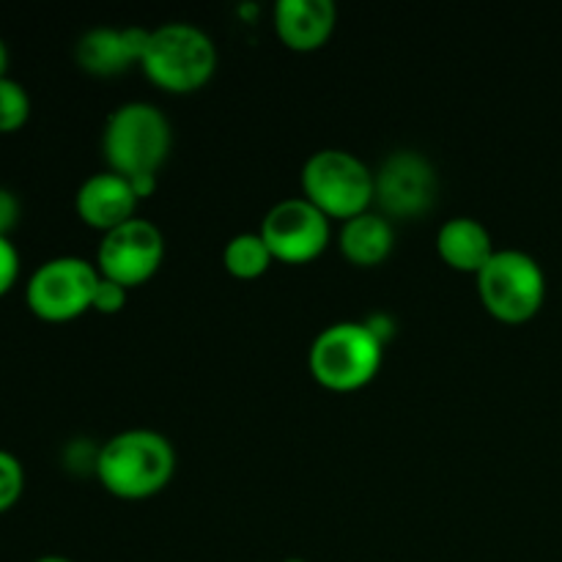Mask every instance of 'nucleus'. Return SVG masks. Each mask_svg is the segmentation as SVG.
<instances>
[{
  "mask_svg": "<svg viewBox=\"0 0 562 562\" xmlns=\"http://www.w3.org/2000/svg\"><path fill=\"white\" fill-rule=\"evenodd\" d=\"M176 472V450L151 428H130L99 448L97 477L119 499H148L168 488Z\"/></svg>",
  "mask_w": 562,
  "mask_h": 562,
  "instance_id": "nucleus-1",
  "label": "nucleus"
},
{
  "mask_svg": "<svg viewBox=\"0 0 562 562\" xmlns=\"http://www.w3.org/2000/svg\"><path fill=\"white\" fill-rule=\"evenodd\" d=\"M173 146L170 121L157 104L126 102L104 121L102 154L108 170L124 179H157Z\"/></svg>",
  "mask_w": 562,
  "mask_h": 562,
  "instance_id": "nucleus-2",
  "label": "nucleus"
},
{
  "mask_svg": "<svg viewBox=\"0 0 562 562\" xmlns=\"http://www.w3.org/2000/svg\"><path fill=\"white\" fill-rule=\"evenodd\" d=\"M384 340L368 322H338L324 327L307 351L313 379L333 393H355L371 384L382 368Z\"/></svg>",
  "mask_w": 562,
  "mask_h": 562,
  "instance_id": "nucleus-3",
  "label": "nucleus"
},
{
  "mask_svg": "<svg viewBox=\"0 0 562 562\" xmlns=\"http://www.w3.org/2000/svg\"><path fill=\"white\" fill-rule=\"evenodd\" d=\"M140 69L168 93H195L217 71V47L201 27L168 22L154 27L143 53Z\"/></svg>",
  "mask_w": 562,
  "mask_h": 562,
  "instance_id": "nucleus-4",
  "label": "nucleus"
},
{
  "mask_svg": "<svg viewBox=\"0 0 562 562\" xmlns=\"http://www.w3.org/2000/svg\"><path fill=\"white\" fill-rule=\"evenodd\" d=\"M302 192L329 220L360 217L371 209L373 173L357 154L344 148H322L302 168Z\"/></svg>",
  "mask_w": 562,
  "mask_h": 562,
  "instance_id": "nucleus-5",
  "label": "nucleus"
},
{
  "mask_svg": "<svg viewBox=\"0 0 562 562\" xmlns=\"http://www.w3.org/2000/svg\"><path fill=\"white\" fill-rule=\"evenodd\" d=\"M483 307L503 324H525L547 302V274L525 250H497L477 274Z\"/></svg>",
  "mask_w": 562,
  "mask_h": 562,
  "instance_id": "nucleus-6",
  "label": "nucleus"
},
{
  "mask_svg": "<svg viewBox=\"0 0 562 562\" xmlns=\"http://www.w3.org/2000/svg\"><path fill=\"white\" fill-rule=\"evenodd\" d=\"M102 280L97 263L77 256H58L44 261L25 285V302L42 322H75L93 311V294Z\"/></svg>",
  "mask_w": 562,
  "mask_h": 562,
  "instance_id": "nucleus-7",
  "label": "nucleus"
},
{
  "mask_svg": "<svg viewBox=\"0 0 562 562\" xmlns=\"http://www.w3.org/2000/svg\"><path fill=\"white\" fill-rule=\"evenodd\" d=\"M258 234L267 241L274 261L302 267L322 256L333 239V225L324 212H318L305 198H289L274 203L261 220Z\"/></svg>",
  "mask_w": 562,
  "mask_h": 562,
  "instance_id": "nucleus-8",
  "label": "nucleus"
},
{
  "mask_svg": "<svg viewBox=\"0 0 562 562\" xmlns=\"http://www.w3.org/2000/svg\"><path fill=\"white\" fill-rule=\"evenodd\" d=\"M165 258L162 231L151 220H130L102 236L97 250V269L102 278L137 289L159 272Z\"/></svg>",
  "mask_w": 562,
  "mask_h": 562,
  "instance_id": "nucleus-9",
  "label": "nucleus"
},
{
  "mask_svg": "<svg viewBox=\"0 0 562 562\" xmlns=\"http://www.w3.org/2000/svg\"><path fill=\"white\" fill-rule=\"evenodd\" d=\"M373 192L384 217H423L437 201V170L423 154L395 151L373 173Z\"/></svg>",
  "mask_w": 562,
  "mask_h": 562,
  "instance_id": "nucleus-10",
  "label": "nucleus"
},
{
  "mask_svg": "<svg viewBox=\"0 0 562 562\" xmlns=\"http://www.w3.org/2000/svg\"><path fill=\"white\" fill-rule=\"evenodd\" d=\"M137 203L140 198L130 179L113 173V170H102V173L88 176L80 184L75 195V212L88 228L110 234L135 220Z\"/></svg>",
  "mask_w": 562,
  "mask_h": 562,
  "instance_id": "nucleus-11",
  "label": "nucleus"
},
{
  "mask_svg": "<svg viewBox=\"0 0 562 562\" xmlns=\"http://www.w3.org/2000/svg\"><path fill=\"white\" fill-rule=\"evenodd\" d=\"M148 36L146 27H93L77 42V66L93 77L124 75L132 64L140 66Z\"/></svg>",
  "mask_w": 562,
  "mask_h": 562,
  "instance_id": "nucleus-12",
  "label": "nucleus"
},
{
  "mask_svg": "<svg viewBox=\"0 0 562 562\" xmlns=\"http://www.w3.org/2000/svg\"><path fill=\"white\" fill-rule=\"evenodd\" d=\"M338 9L333 0H278L274 33L294 53H316L333 38Z\"/></svg>",
  "mask_w": 562,
  "mask_h": 562,
  "instance_id": "nucleus-13",
  "label": "nucleus"
},
{
  "mask_svg": "<svg viewBox=\"0 0 562 562\" xmlns=\"http://www.w3.org/2000/svg\"><path fill=\"white\" fill-rule=\"evenodd\" d=\"M437 252L450 269L477 278L497 250L486 225L472 217H453L439 228Z\"/></svg>",
  "mask_w": 562,
  "mask_h": 562,
  "instance_id": "nucleus-14",
  "label": "nucleus"
},
{
  "mask_svg": "<svg viewBox=\"0 0 562 562\" xmlns=\"http://www.w3.org/2000/svg\"><path fill=\"white\" fill-rule=\"evenodd\" d=\"M338 247L344 258L355 267L371 269L390 258L395 247V231L384 214L366 212L360 217H351L340 225Z\"/></svg>",
  "mask_w": 562,
  "mask_h": 562,
  "instance_id": "nucleus-15",
  "label": "nucleus"
},
{
  "mask_svg": "<svg viewBox=\"0 0 562 562\" xmlns=\"http://www.w3.org/2000/svg\"><path fill=\"white\" fill-rule=\"evenodd\" d=\"M272 252L261 234H236L223 250V263L236 280H256L272 267Z\"/></svg>",
  "mask_w": 562,
  "mask_h": 562,
  "instance_id": "nucleus-16",
  "label": "nucleus"
},
{
  "mask_svg": "<svg viewBox=\"0 0 562 562\" xmlns=\"http://www.w3.org/2000/svg\"><path fill=\"white\" fill-rule=\"evenodd\" d=\"M31 119V97L14 77L0 80V135H14Z\"/></svg>",
  "mask_w": 562,
  "mask_h": 562,
  "instance_id": "nucleus-17",
  "label": "nucleus"
},
{
  "mask_svg": "<svg viewBox=\"0 0 562 562\" xmlns=\"http://www.w3.org/2000/svg\"><path fill=\"white\" fill-rule=\"evenodd\" d=\"M25 492L22 461L9 450H0V514H9Z\"/></svg>",
  "mask_w": 562,
  "mask_h": 562,
  "instance_id": "nucleus-18",
  "label": "nucleus"
},
{
  "mask_svg": "<svg viewBox=\"0 0 562 562\" xmlns=\"http://www.w3.org/2000/svg\"><path fill=\"white\" fill-rule=\"evenodd\" d=\"M126 296H130V289L102 278L97 285V294H93V311L102 313V316H113V313L124 311Z\"/></svg>",
  "mask_w": 562,
  "mask_h": 562,
  "instance_id": "nucleus-19",
  "label": "nucleus"
},
{
  "mask_svg": "<svg viewBox=\"0 0 562 562\" xmlns=\"http://www.w3.org/2000/svg\"><path fill=\"white\" fill-rule=\"evenodd\" d=\"M20 278V252H16L14 241L0 236V296L9 294Z\"/></svg>",
  "mask_w": 562,
  "mask_h": 562,
  "instance_id": "nucleus-20",
  "label": "nucleus"
},
{
  "mask_svg": "<svg viewBox=\"0 0 562 562\" xmlns=\"http://www.w3.org/2000/svg\"><path fill=\"white\" fill-rule=\"evenodd\" d=\"M20 198L11 190H5V187H0V236L11 239V231L20 223Z\"/></svg>",
  "mask_w": 562,
  "mask_h": 562,
  "instance_id": "nucleus-21",
  "label": "nucleus"
},
{
  "mask_svg": "<svg viewBox=\"0 0 562 562\" xmlns=\"http://www.w3.org/2000/svg\"><path fill=\"white\" fill-rule=\"evenodd\" d=\"M3 77H9V47H5V42L0 38V80Z\"/></svg>",
  "mask_w": 562,
  "mask_h": 562,
  "instance_id": "nucleus-22",
  "label": "nucleus"
},
{
  "mask_svg": "<svg viewBox=\"0 0 562 562\" xmlns=\"http://www.w3.org/2000/svg\"><path fill=\"white\" fill-rule=\"evenodd\" d=\"M33 562H71L69 558H60V554H47V558H38Z\"/></svg>",
  "mask_w": 562,
  "mask_h": 562,
  "instance_id": "nucleus-23",
  "label": "nucleus"
},
{
  "mask_svg": "<svg viewBox=\"0 0 562 562\" xmlns=\"http://www.w3.org/2000/svg\"><path fill=\"white\" fill-rule=\"evenodd\" d=\"M283 562H307V560H300V558H291V560H283Z\"/></svg>",
  "mask_w": 562,
  "mask_h": 562,
  "instance_id": "nucleus-24",
  "label": "nucleus"
}]
</instances>
